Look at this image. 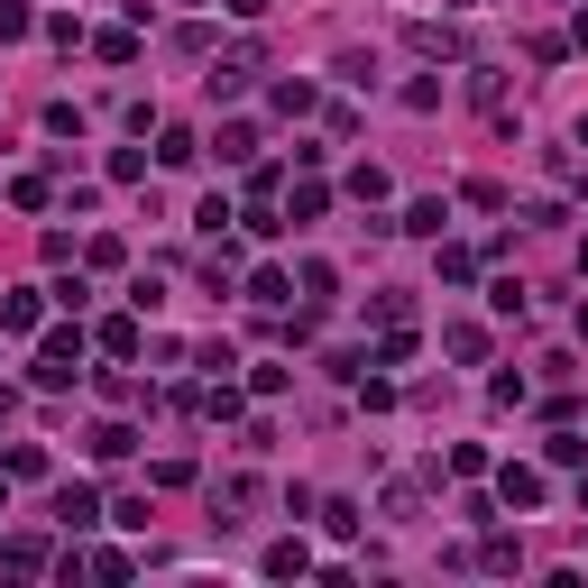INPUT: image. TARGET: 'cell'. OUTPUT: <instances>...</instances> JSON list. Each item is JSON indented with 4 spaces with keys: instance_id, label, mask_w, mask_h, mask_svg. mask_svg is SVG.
Here are the masks:
<instances>
[{
    "instance_id": "cell-16",
    "label": "cell",
    "mask_w": 588,
    "mask_h": 588,
    "mask_svg": "<svg viewBox=\"0 0 588 588\" xmlns=\"http://www.w3.org/2000/svg\"><path fill=\"white\" fill-rule=\"evenodd\" d=\"M101 350H111V359H138V322H101Z\"/></svg>"
},
{
    "instance_id": "cell-1",
    "label": "cell",
    "mask_w": 588,
    "mask_h": 588,
    "mask_svg": "<svg viewBox=\"0 0 588 588\" xmlns=\"http://www.w3.org/2000/svg\"><path fill=\"white\" fill-rule=\"evenodd\" d=\"M74 359H84V331H46V350H37V387H46V396L74 387V377H84Z\"/></svg>"
},
{
    "instance_id": "cell-20",
    "label": "cell",
    "mask_w": 588,
    "mask_h": 588,
    "mask_svg": "<svg viewBox=\"0 0 588 588\" xmlns=\"http://www.w3.org/2000/svg\"><path fill=\"white\" fill-rule=\"evenodd\" d=\"M350 193H359V202H387V166H350Z\"/></svg>"
},
{
    "instance_id": "cell-4",
    "label": "cell",
    "mask_w": 588,
    "mask_h": 588,
    "mask_svg": "<svg viewBox=\"0 0 588 588\" xmlns=\"http://www.w3.org/2000/svg\"><path fill=\"white\" fill-rule=\"evenodd\" d=\"M56 524H65V533H84V524H101V506H92V488H56Z\"/></svg>"
},
{
    "instance_id": "cell-13",
    "label": "cell",
    "mask_w": 588,
    "mask_h": 588,
    "mask_svg": "<svg viewBox=\"0 0 588 588\" xmlns=\"http://www.w3.org/2000/svg\"><path fill=\"white\" fill-rule=\"evenodd\" d=\"M37 313H46V295H10L0 303V331H37Z\"/></svg>"
},
{
    "instance_id": "cell-19",
    "label": "cell",
    "mask_w": 588,
    "mask_h": 588,
    "mask_svg": "<svg viewBox=\"0 0 588 588\" xmlns=\"http://www.w3.org/2000/svg\"><path fill=\"white\" fill-rule=\"evenodd\" d=\"M515 561H524V552L506 543V533H488V543H478V570H515Z\"/></svg>"
},
{
    "instance_id": "cell-9",
    "label": "cell",
    "mask_w": 588,
    "mask_h": 588,
    "mask_svg": "<svg viewBox=\"0 0 588 588\" xmlns=\"http://www.w3.org/2000/svg\"><path fill=\"white\" fill-rule=\"evenodd\" d=\"M331 212V193L322 185H295V202H286V230H303V221H322Z\"/></svg>"
},
{
    "instance_id": "cell-25",
    "label": "cell",
    "mask_w": 588,
    "mask_h": 588,
    "mask_svg": "<svg viewBox=\"0 0 588 588\" xmlns=\"http://www.w3.org/2000/svg\"><path fill=\"white\" fill-rule=\"evenodd\" d=\"M570 37H579V46H588V0H579V19H570Z\"/></svg>"
},
{
    "instance_id": "cell-27",
    "label": "cell",
    "mask_w": 588,
    "mask_h": 588,
    "mask_svg": "<svg viewBox=\"0 0 588 588\" xmlns=\"http://www.w3.org/2000/svg\"><path fill=\"white\" fill-rule=\"evenodd\" d=\"M579 147H588V120H579Z\"/></svg>"
},
{
    "instance_id": "cell-12",
    "label": "cell",
    "mask_w": 588,
    "mask_h": 588,
    "mask_svg": "<svg viewBox=\"0 0 588 588\" xmlns=\"http://www.w3.org/2000/svg\"><path fill=\"white\" fill-rule=\"evenodd\" d=\"M286 295H295L286 267H258V276H248V303H286Z\"/></svg>"
},
{
    "instance_id": "cell-10",
    "label": "cell",
    "mask_w": 588,
    "mask_h": 588,
    "mask_svg": "<svg viewBox=\"0 0 588 588\" xmlns=\"http://www.w3.org/2000/svg\"><path fill=\"white\" fill-rule=\"evenodd\" d=\"M442 341H451V359H469V368H478V359H488V331H478V322H451V331H442Z\"/></svg>"
},
{
    "instance_id": "cell-6",
    "label": "cell",
    "mask_w": 588,
    "mask_h": 588,
    "mask_svg": "<svg viewBox=\"0 0 588 588\" xmlns=\"http://www.w3.org/2000/svg\"><path fill=\"white\" fill-rule=\"evenodd\" d=\"M497 497L506 506H543V469H497Z\"/></svg>"
},
{
    "instance_id": "cell-7",
    "label": "cell",
    "mask_w": 588,
    "mask_h": 588,
    "mask_svg": "<svg viewBox=\"0 0 588 588\" xmlns=\"http://www.w3.org/2000/svg\"><path fill=\"white\" fill-rule=\"evenodd\" d=\"M303 570H313V552H303V533H295V543H267V579H303Z\"/></svg>"
},
{
    "instance_id": "cell-21",
    "label": "cell",
    "mask_w": 588,
    "mask_h": 588,
    "mask_svg": "<svg viewBox=\"0 0 588 588\" xmlns=\"http://www.w3.org/2000/svg\"><path fill=\"white\" fill-rule=\"evenodd\" d=\"M267 101H276V111H286V120H303V111H313V84H276Z\"/></svg>"
},
{
    "instance_id": "cell-11",
    "label": "cell",
    "mask_w": 588,
    "mask_h": 588,
    "mask_svg": "<svg viewBox=\"0 0 588 588\" xmlns=\"http://www.w3.org/2000/svg\"><path fill=\"white\" fill-rule=\"evenodd\" d=\"M92 56H101V65H138V37H130V29H101Z\"/></svg>"
},
{
    "instance_id": "cell-24",
    "label": "cell",
    "mask_w": 588,
    "mask_h": 588,
    "mask_svg": "<svg viewBox=\"0 0 588 588\" xmlns=\"http://www.w3.org/2000/svg\"><path fill=\"white\" fill-rule=\"evenodd\" d=\"M230 10H240V19H267V10H276V0H230Z\"/></svg>"
},
{
    "instance_id": "cell-17",
    "label": "cell",
    "mask_w": 588,
    "mask_h": 588,
    "mask_svg": "<svg viewBox=\"0 0 588 588\" xmlns=\"http://www.w3.org/2000/svg\"><path fill=\"white\" fill-rule=\"evenodd\" d=\"M404 359H414V331L387 322V350H377V368H404Z\"/></svg>"
},
{
    "instance_id": "cell-26",
    "label": "cell",
    "mask_w": 588,
    "mask_h": 588,
    "mask_svg": "<svg viewBox=\"0 0 588 588\" xmlns=\"http://www.w3.org/2000/svg\"><path fill=\"white\" fill-rule=\"evenodd\" d=\"M579 267H588V240H579Z\"/></svg>"
},
{
    "instance_id": "cell-2",
    "label": "cell",
    "mask_w": 588,
    "mask_h": 588,
    "mask_svg": "<svg viewBox=\"0 0 588 588\" xmlns=\"http://www.w3.org/2000/svg\"><path fill=\"white\" fill-rule=\"evenodd\" d=\"M404 46H414V56H432V65H459V29H451V19H414V29H404Z\"/></svg>"
},
{
    "instance_id": "cell-23",
    "label": "cell",
    "mask_w": 588,
    "mask_h": 588,
    "mask_svg": "<svg viewBox=\"0 0 588 588\" xmlns=\"http://www.w3.org/2000/svg\"><path fill=\"white\" fill-rule=\"evenodd\" d=\"M10 37H29V0H0V46Z\"/></svg>"
},
{
    "instance_id": "cell-22",
    "label": "cell",
    "mask_w": 588,
    "mask_h": 588,
    "mask_svg": "<svg viewBox=\"0 0 588 588\" xmlns=\"http://www.w3.org/2000/svg\"><path fill=\"white\" fill-rule=\"evenodd\" d=\"M10 478H46V451L37 442H10Z\"/></svg>"
},
{
    "instance_id": "cell-18",
    "label": "cell",
    "mask_w": 588,
    "mask_h": 588,
    "mask_svg": "<svg viewBox=\"0 0 588 588\" xmlns=\"http://www.w3.org/2000/svg\"><path fill=\"white\" fill-rule=\"evenodd\" d=\"M322 533H341V543H350V533H359V506H350V497H331V506H322Z\"/></svg>"
},
{
    "instance_id": "cell-14",
    "label": "cell",
    "mask_w": 588,
    "mask_h": 588,
    "mask_svg": "<svg viewBox=\"0 0 588 588\" xmlns=\"http://www.w3.org/2000/svg\"><path fill=\"white\" fill-rule=\"evenodd\" d=\"M202 147H193V130H157V166H193Z\"/></svg>"
},
{
    "instance_id": "cell-15",
    "label": "cell",
    "mask_w": 588,
    "mask_h": 588,
    "mask_svg": "<svg viewBox=\"0 0 588 588\" xmlns=\"http://www.w3.org/2000/svg\"><path fill=\"white\" fill-rule=\"evenodd\" d=\"M396 230H414V240H442V202H404Z\"/></svg>"
},
{
    "instance_id": "cell-8",
    "label": "cell",
    "mask_w": 588,
    "mask_h": 588,
    "mask_svg": "<svg viewBox=\"0 0 588 588\" xmlns=\"http://www.w3.org/2000/svg\"><path fill=\"white\" fill-rule=\"evenodd\" d=\"M130 451H138L130 423H92V459H130Z\"/></svg>"
},
{
    "instance_id": "cell-5",
    "label": "cell",
    "mask_w": 588,
    "mask_h": 588,
    "mask_svg": "<svg viewBox=\"0 0 588 588\" xmlns=\"http://www.w3.org/2000/svg\"><path fill=\"white\" fill-rule=\"evenodd\" d=\"M212 157H221V166H248V157H258V130H248V120H230V130L212 138Z\"/></svg>"
},
{
    "instance_id": "cell-3",
    "label": "cell",
    "mask_w": 588,
    "mask_h": 588,
    "mask_svg": "<svg viewBox=\"0 0 588 588\" xmlns=\"http://www.w3.org/2000/svg\"><path fill=\"white\" fill-rule=\"evenodd\" d=\"M248 65H258L248 46H240V56H221V65H212V101H240V92H248Z\"/></svg>"
}]
</instances>
